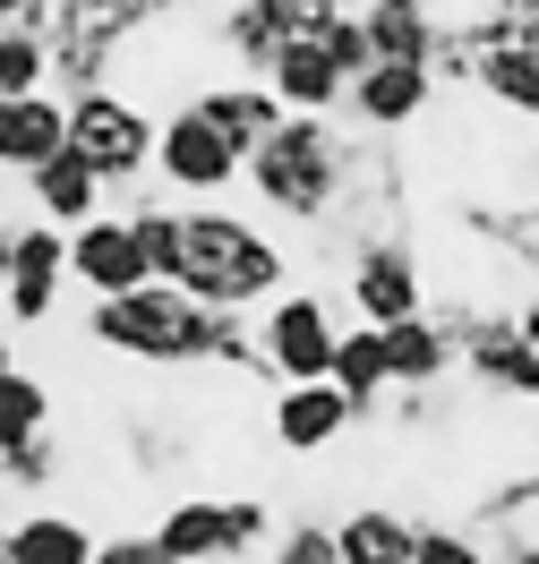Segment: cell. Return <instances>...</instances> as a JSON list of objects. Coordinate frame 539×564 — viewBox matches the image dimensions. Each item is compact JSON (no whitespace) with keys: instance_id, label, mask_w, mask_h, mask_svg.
I'll return each mask as SVG.
<instances>
[{"instance_id":"1","label":"cell","mask_w":539,"mask_h":564,"mask_svg":"<svg viewBox=\"0 0 539 564\" xmlns=\"http://www.w3.org/2000/svg\"><path fill=\"white\" fill-rule=\"evenodd\" d=\"M172 282L206 308H240L257 317L266 300L291 291V248L240 206H180V257H172Z\"/></svg>"},{"instance_id":"2","label":"cell","mask_w":539,"mask_h":564,"mask_svg":"<svg viewBox=\"0 0 539 564\" xmlns=\"http://www.w3.org/2000/svg\"><path fill=\"white\" fill-rule=\"evenodd\" d=\"M343 188H352V120H300L291 111L283 129L249 154V197L274 223L325 231L343 214Z\"/></svg>"},{"instance_id":"3","label":"cell","mask_w":539,"mask_h":564,"mask_svg":"<svg viewBox=\"0 0 539 564\" xmlns=\"http://www.w3.org/2000/svg\"><path fill=\"white\" fill-rule=\"evenodd\" d=\"M86 334L138 368H206L215 351V308L188 300L180 282H145L129 300H86Z\"/></svg>"},{"instance_id":"4","label":"cell","mask_w":539,"mask_h":564,"mask_svg":"<svg viewBox=\"0 0 539 564\" xmlns=\"http://www.w3.org/2000/svg\"><path fill=\"white\" fill-rule=\"evenodd\" d=\"M274 505L266 496H172L154 513V547L172 564H240L274 547Z\"/></svg>"},{"instance_id":"5","label":"cell","mask_w":539,"mask_h":564,"mask_svg":"<svg viewBox=\"0 0 539 564\" xmlns=\"http://www.w3.org/2000/svg\"><path fill=\"white\" fill-rule=\"evenodd\" d=\"M257 351H266V377L274 386H325L334 377V351H343V317L317 282H291L283 300L257 308Z\"/></svg>"},{"instance_id":"6","label":"cell","mask_w":539,"mask_h":564,"mask_svg":"<svg viewBox=\"0 0 539 564\" xmlns=\"http://www.w3.org/2000/svg\"><path fill=\"white\" fill-rule=\"evenodd\" d=\"M154 138H163V120H154L129 86H104V95H77V104H69V154H77V163H95L104 188L154 180Z\"/></svg>"},{"instance_id":"7","label":"cell","mask_w":539,"mask_h":564,"mask_svg":"<svg viewBox=\"0 0 539 564\" xmlns=\"http://www.w3.org/2000/svg\"><path fill=\"white\" fill-rule=\"evenodd\" d=\"M154 180L172 188L180 206H223V197L249 180V154L223 138L197 104H172L163 111V138H154Z\"/></svg>"},{"instance_id":"8","label":"cell","mask_w":539,"mask_h":564,"mask_svg":"<svg viewBox=\"0 0 539 564\" xmlns=\"http://www.w3.org/2000/svg\"><path fill=\"white\" fill-rule=\"evenodd\" d=\"M343 308L352 325H402V317H429V265H420V248L386 231V240H359L343 257Z\"/></svg>"},{"instance_id":"9","label":"cell","mask_w":539,"mask_h":564,"mask_svg":"<svg viewBox=\"0 0 539 564\" xmlns=\"http://www.w3.org/2000/svg\"><path fill=\"white\" fill-rule=\"evenodd\" d=\"M61 291H69V231L52 223H18V248H9V282H0V325L9 334H43L61 317Z\"/></svg>"},{"instance_id":"10","label":"cell","mask_w":539,"mask_h":564,"mask_svg":"<svg viewBox=\"0 0 539 564\" xmlns=\"http://www.w3.org/2000/svg\"><path fill=\"white\" fill-rule=\"evenodd\" d=\"M69 282L86 300H129L154 282V257H145V231L129 214H104V223H86L69 231Z\"/></svg>"},{"instance_id":"11","label":"cell","mask_w":539,"mask_h":564,"mask_svg":"<svg viewBox=\"0 0 539 564\" xmlns=\"http://www.w3.org/2000/svg\"><path fill=\"white\" fill-rule=\"evenodd\" d=\"M436 95H445V86H436L420 61H377L368 77H352L343 120H352V129H368V138H411V129H429Z\"/></svg>"},{"instance_id":"12","label":"cell","mask_w":539,"mask_h":564,"mask_svg":"<svg viewBox=\"0 0 539 564\" xmlns=\"http://www.w3.org/2000/svg\"><path fill=\"white\" fill-rule=\"evenodd\" d=\"M266 427H274L283 454H334V445L359 427V411H352V393L334 386V377H325V386H274Z\"/></svg>"},{"instance_id":"13","label":"cell","mask_w":539,"mask_h":564,"mask_svg":"<svg viewBox=\"0 0 539 564\" xmlns=\"http://www.w3.org/2000/svg\"><path fill=\"white\" fill-rule=\"evenodd\" d=\"M266 86H274V104L300 111V120H343V104H352V77L325 61V43H317V35H291L283 52H274Z\"/></svg>"},{"instance_id":"14","label":"cell","mask_w":539,"mask_h":564,"mask_svg":"<svg viewBox=\"0 0 539 564\" xmlns=\"http://www.w3.org/2000/svg\"><path fill=\"white\" fill-rule=\"evenodd\" d=\"M18 188H26V214L52 223V231H86V223H104V214H111L104 172H95V163H77V154H52V163L26 172Z\"/></svg>"},{"instance_id":"15","label":"cell","mask_w":539,"mask_h":564,"mask_svg":"<svg viewBox=\"0 0 539 564\" xmlns=\"http://www.w3.org/2000/svg\"><path fill=\"white\" fill-rule=\"evenodd\" d=\"M188 104L206 111L223 138L240 145V154H257V145H266V138L291 120V111L274 104V86H266V77H223V69H215V77H197V86H188Z\"/></svg>"},{"instance_id":"16","label":"cell","mask_w":539,"mask_h":564,"mask_svg":"<svg viewBox=\"0 0 539 564\" xmlns=\"http://www.w3.org/2000/svg\"><path fill=\"white\" fill-rule=\"evenodd\" d=\"M283 43L291 35L274 26V9H266V0H223L215 18H206V61H215L223 77H266Z\"/></svg>"},{"instance_id":"17","label":"cell","mask_w":539,"mask_h":564,"mask_svg":"<svg viewBox=\"0 0 539 564\" xmlns=\"http://www.w3.org/2000/svg\"><path fill=\"white\" fill-rule=\"evenodd\" d=\"M386 377H395V393L463 386V343L436 317H402V325H386Z\"/></svg>"},{"instance_id":"18","label":"cell","mask_w":539,"mask_h":564,"mask_svg":"<svg viewBox=\"0 0 539 564\" xmlns=\"http://www.w3.org/2000/svg\"><path fill=\"white\" fill-rule=\"evenodd\" d=\"M52 154H69V104H61V95H18V104H0V180L43 172Z\"/></svg>"},{"instance_id":"19","label":"cell","mask_w":539,"mask_h":564,"mask_svg":"<svg viewBox=\"0 0 539 564\" xmlns=\"http://www.w3.org/2000/svg\"><path fill=\"white\" fill-rule=\"evenodd\" d=\"M154 35V9L145 0H52L43 43H104V52H138Z\"/></svg>"},{"instance_id":"20","label":"cell","mask_w":539,"mask_h":564,"mask_svg":"<svg viewBox=\"0 0 539 564\" xmlns=\"http://www.w3.org/2000/svg\"><path fill=\"white\" fill-rule=\"evenodd\" d=\"M95 547H104V530L86 513H69V505H35V513L9 522V556L18 564H95Z\"/></svg>"},{"instance_id":"21","label":"cell","mask_w":539,"mask_h":564,"mask_svg":"<svg viewBox=\"0 0 539 564\" xmlns=\"http://www.w3.org/2000/svg\"><path fill=\"white\" fill-rule=\"evenodd\" d=\"M445 18H454L445 0H368V9H359V26H368V43H377V61H420V69H429Z\"/></svg>"},{"instance_id":"22","label":"cell","mask_w":539,"mask_h":564,"mask_svg":"<svg viewBox=\"0 0 539 564\" xmlns=\"http://www.w3.org/2000/svg\"><path fill=\"white\" fill-rule=\"evenodd\" d=\"M471 104L514 120V129H539V52H479V69H471Z\"/></svg>"},{"instance_id":"23","label":"cell","mask_w":539,"mask_h":564,"mask_svg":"<svg viewBox=\"0 0 539 564\" xmlns=\"http://www.w3.org/2000/svg\"><path fill=\"white\" fill-rule=\"evenodd\" d=\"M411 539H420V522L395 513V505H352V513L334 522L343 564H411Z\"/></svg>"},{"instance_id":"24","label":"cell","mask_w":539,"mask_h":564,"mask_svg":"<svg viewBox=\"0 0 539 564\" xmlns=\"http://www.w3.org/2000/svg\"><path fill=\"white\" fill-rule=\"evenodd\" d=\"M334 386L352 393L359 420H377L395 402V377H386V334L377 325H343V351H334Z\"/></svg>"},{"instance_id":"25","label":"cell","mask_w":539,"mask_h":564,"mask_svg":"<svg viewBox=\"0 0 539 564\" xmlns=\"http://www.w3.org/2000/svg\"><path fill=\"white\" fill-rule=\"evenodd\" d=\"M35 436H52V386H43L35 368H9L0 377V454H18Z\"/></svg>"},{"instance_id":"26","label":"cell","mask_w":539,"mask_h":564,"mask_svg":"<svg viewBox=\"0 0 539 564\" xmlns=\"http://www.w3.org/2000/svg\"><path fill=\"white\" fill-rule=\"evenodd\" d=\"M18 95H52V52L43 35H0V104Z\"/></svg>"},{"instance_id":"27","label":"cell","mask_w":539,"mask_h":564,"mask_svg":"<svg viewBox=\"0 0 539 564\" xmlns=\"http://www.w3.org/2000/svg\"><path fill=\"white\" fill-rule=\"evenodd\" d=\"M266 564H343V547H334V522H317V513H291V522L274 530Z\"/></svg>"},{"instance_id":"28","label":"cell","mask_w":539,"mask_h":564,"mask_svg":"<svg viewBox=\"0 0 539 564\" xmlns=\"http://www.w3.org/2000/svg\"><path fill=\"white\" fill-rule=\"evenodd\" d=\"M411 564H497V556H488V539H479V530L420 522V539H411Z\"/></svg>"},{"instance_id":"29","label":"cell","mask_w":539,"mask_h":564,"mask_svg":"<svg viewBox=\"0 0 539 564\" xmlns=\"http://www.w3.org/2000/svg\"><path fill=\"white\" fill-rule=\"evenodd\" d=\"M317 43H325V61H334L343 77H368V69H377V43H368V26H359V9L325 18V26H317Z\"/></svg>"},{"instance_id":"30","label":"cell","mask_w":539,"mask_h":564,"mask_svg":"<svg viewBox=\"0 0 539 564\" xmlns=\"http://www.w3.org/2000/svg\"><path fill=\"white\" fill-rule=\"evenodd\" d=\"M0 479H9V488H26V496H43L52 479H61V436H35V445L0 454Z\"/></svg>"},{"instance_id":"31","label":"cell","mask_w":539,"mask_h":564,"mask_svg":"<svg viewBox=\"0 0 539 564\" xmlns=\"http://www.w3.org/2000/svg\"><path fill=\"white\" fill-rule=\"evenodd\" d=\"M266 9H274V26H283V35H317L325 18H343L352 0H266Z\"/></svg>"},{"instance_id":"32","label":"cell","mask_w":539,"mask_h":564,"mask_svg":"<svg viewBox=\"0 0 539 564\" xmlns=\"http://www.w3.org/2000/svg\"><path fill=\"white\" fill-rule=\"evenodd\" d=\"M95 564H172V556L154 547V530H104V547H95Z\"/></svg>"},{"instance_id":"33","label":"cell","mask_w":539,"mask_h":564,"mask_svg":"<svg viewBox=\"0 0 539 564\" xmlns=\"http://www.w3.org/2000/svg\"><path fill=\"white\" fill-rule=\"evenodd\" d=\"M145 9H154V18H188L197 0H145Z\"/></svg>"},{"instance_id":"34","label":"cell","mask_w":539,"mask_h":564,"mask_svg":"<svg viewBox=\"0 0 539 564\" xmlns=\"http://www.w3.org/2000/svg\"><path fill=\"white\" fill-rule=\"evenodd\" d=\"M9 368H18V351H9V325H0V377H9Z\"/></svg>"},{"instance_id":"35","label":"cell","mask_w":539,"mask_h":564,"mask_svg":"<svg viewBox=\"0 0 539 564\" xmlns=\"http://www.w3.org/2000/svg\"><path fill=\"white\" fill-rule=\"evenodd\" d=\"M522 214H531V231H539V188H531V197H522Z\"/></svg>"},{"instance_id":"36","label":"cell","mask_w":539,"mask_h":564,"mask_svg":"<svg viewBox=\"0 0 539 564\" xmlns=\"http://www.w3.org/2000/svg\"><path fill=\"white\" fill-rule=\"evenodd\" d=\"M0 564H18V556H9V522H0Z\"/></svg>"},{"instance_id":"37","label":"cell","mask_w":539,"mask_h":564,"mask_svg":"<svg viewBox=\"0 0 539 564\" xmlns=\"http://www.w3.org/2000/svg\"><path fill=\"white\" fill-rule=\"evenodd\" d=\"M352 9H368V0H352Z\"/></svg>"},{"instance_id":"38","label":"cell","mask_w":539,"mask_h":564,"mask_svg":"<svg viewBox=\"0 0 539 564\" xmlns=\"http://www.w3.org/2000/svg\"><path fill=\"white\" fill-rule=\"evenodd\" d=\"M531 282H539V274H531Z\"/></svg>"}]
</instances>
